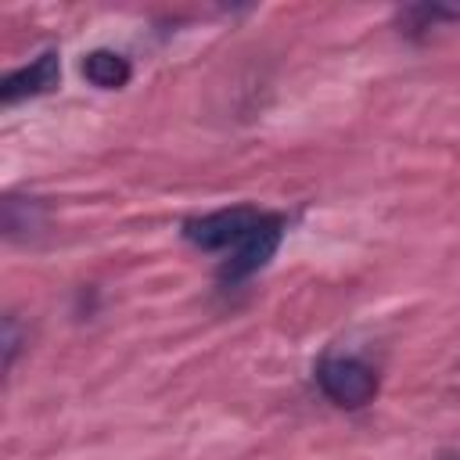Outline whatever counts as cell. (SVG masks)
I'll list each match as a JSON object with an SVG mask.
<instances>
[{
	"instance_id": "1",
	"label": "cell",
	"mask_w": 460,
	"mask_h": 460,
	"mask_svg": "<svg viewBox=\"0 0 460 460\" xmlns=\"http://www.w3.org/2000/svg\"><path fill=\"white\" fill-rule=\"evenodd\" d=\"M316 385L334 406L359 410L377 395V370L356 356H323L316 367Z\"/></svg>"
},
{
	"instance_id": "2",
	"label": "cell",
	"mask_w": 460,
	"mask_h": 460,
	"mask_svg": "<svg viewBox=\"0 0 460 460\" xmlns=\"http://www.w3.org/2000/svg\"><path fill=\"white\" fill-rule=\"evenodd\" d=\"M259 208L252 205H234V208H219L208 212L201 219H187L183 223V237L205 252H223V248H237L241 237L259 223Z\"/></svg>"
},
{
	"instance_id": "3",
	"label": "cell",
	"mask_w": 460,
	"mask_h": 460,
	"mask_svg": "<svg viewBox=\"0 0 460 460\" xmlns=\"http://www.w3.org/2000/svg\"><path fill=\"white\" fill-rule=\"evenodd\" d=\"M280 234H284V219L273 216V212H262L259 223H255V226L241 237V244L234 248L230 262L223 266V280H244V277L259 273V270L273 259V252L280 248Z\"/></svg>"
},
{
	"instance_id": "4",
	"label": "cell",
	"mask_w": 460,
	"mask_h": 460,
	"mask_svg": "<svg viewBox=\"0 0 460 460\" xmlns=\"http://www.w3.org/2000/svg\"><path fill=\"white\" fill-rule=\"evenodd\" d=\"M58 79H61V61H58L54 50H47V54H40L32 65L11 72V75L4 79V86H0V97H4V104H18V101H25V97H36V93L54 90Z\"/></svg>"
},
{
	"instance_id": "5",
	"label": "cell",
	"mask_w": 460,
	"mask_h": 460,
	"mask_svg": "<svg viewBox=\"0 0 460 460\" xmlns=\"http://www.w3.org/2000/svg\"><path fill=\"white\" fill-rule=\"evenodd\" d=\"M83 75L101 90H119L129 83V61L115 50H90L83 58Z\"/></svg>"
},
{
	"instance_id": "6",
	"label": "cell",
	"mask_w": 460,
	"mask_h": 460,
	"mask_svg": "<svg viewBox=\"0 0 460 460\" xmlns=\"http://www.w3.org/2000/svg\"><path fill=\"white\" fill-rule=\"evenodd\" d=\"M442 460H460V456L456 453H442Z\"/></svg>"
}]
</instances>
